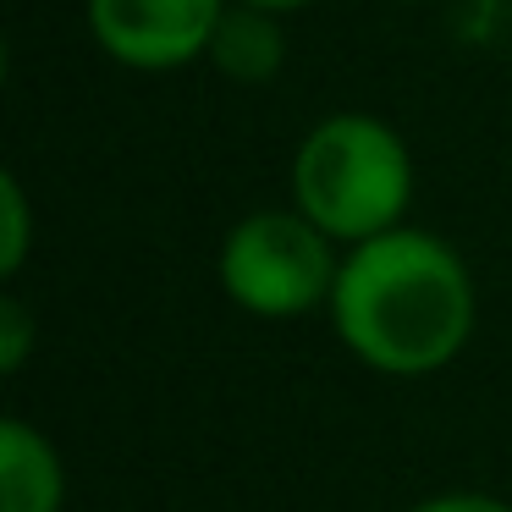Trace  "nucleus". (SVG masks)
<instances>
[{"label": "nucleus", "instance_id": "obj_3", "mask_svg": "<svg viewBox=\"0 0 512 512\" xmlns=\"http://www.w3.org/2000/svg\"><path fill=\"white\" fill-rule=\"evenodd\" d=\"M336 270L342 265L331 259V237L298 210H259L221 243L226 298L259 320H292L314 303H331Z\"/></svg>", "mask_w": 512, "mask_h": 512}, {"label": "nucleus", "instance_id": "obj_9", "mask_svg": "<svg viewBox=\"0 0 512 512\" xmlns=\"http://www.w3.org/2000/svg\"><path fill=\"white\" fill-rule=\"evenodd\" d=\"M408 512H512V507L496 496H479V490H452V496H430Z\"/></svg>", "mask_w": 512, "mask_h": 512}, {"label": "nucleus", "instance_id": "obj_4", "mask_svg": "<svg viewBox=\"0 0 512 512\" xmlns=\"http://www.w3.org/2000/svg\"><path fill=\"white\" fill-rule=\"evenodd\" d=\"M226 0H89V28L122 67L166 72L210 56Z\"/></svg>", "mask_w": 512, "mask_h": 512}, {"label": "nucleus", "instance_id": "obj_2", "mask_svg": "<svg viewBox=\"0 0 512 512\" xmlns=\"http://www.w3.org/2000/svg\"><path fill=\"white\" fill-rule=\"evenodd\" d=\"M292 199L331 243H369L402 226L413 199L408 144L380 116H325L292 160Z\"/></svg>", "mask_w": 512, "mask_h": 512}, {"label": "nucleus", "instance_id": "obj_6", "mask_svg": "<svg viewBox=\"0 0 512 512\" xmlns=\"http://www.w3.org/2000/svg\"><path fill=\"white\" fill-rule=\"evenodd\" d=\"M215 67L237 83H259L281 67V34L270 23V12H254V6H232L215 28V45H210Z\"/></svg>", "mask_w": 512, "mask_h": 512}, {"label": "nucleus", "instance_id": "obj_10", "mask_svg": "<svg viewBox=\"0 0 512 512\" xmlns=\"http://www.w3.org/2000/svg\"><path fill=\"white\" fill-rule=\"evenodd\" d=\"M237 6H254V12H298V6H309V0H237Z\"/></svg>", "mask_w": 512, "mask_h": 512}, {"label": "nucleus", "instance_id": "obj_7", "mask_svg": "<svg viewBox=\"0 0 512 512\" xmlns=\"http://www.w3.org/2000/svg\"><path fill=\"white\" fill-rule=\"evenodd\" d=\"M0 210H6V243H0V270L17 276L28 254V199H23V182L6 177L0 182Z\"/></svg>", "mask_w": 512, "mask_h": 512}, {"label": "nucleus", "instance_id": "obj_5", "mask_svg": "<svg viewBox=\"0 0 512 512\" xmlns=\"http://www.w3.org/2000/svg\"><path fill=\"white\" fill-rule=\"evenodd\" d=\"M61 457L28 419L0 424V512H61Z\"/></svg>", "mask_w": 512, "mask_h": 512}, {"label": "nucleus", "instance_id": "obj_1", "mask_svg": "<svg viewBox=\"0 0 512 512\" xmlns=\"http://www.w3.org/2000/svg\"><path fill=\"white\" fill-rule=\"evenodd\" d=\"M331 320L369 369L419 380L463 353L474 331V281L441 237L397 226L342 259Z\"/></svg>", "mask_w": 512, "mask_h": 512}, {"label": "nucleus", "instance_id": "obj_8", "mask_svg": "<svg viewBox=\"0 0 512 512\" xmlns=\"http://www.w3.org/2000/svg\"><path fill=\"white\" fill-rule=\"evenodd\" d=\"M28 342H34V325H28L23 303L6 298V303H0V364L17 369L28 358Z\"/></svg>", "mask_w": 512, "mask_h": 512}]
</instances>
